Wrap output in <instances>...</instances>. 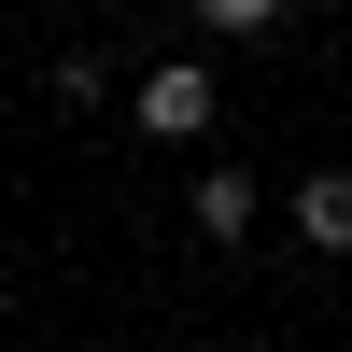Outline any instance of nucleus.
<instances>
[{
	"label": "nucleus",
	"mask_w": 352,
	"mask_h": 352,
	"mask_svg": "<svg viewBox=\"0 0 352 352\" xmlns=\"http://www.w3.org/2000/svg\"><path fill=\"white\" fill-rule=\"evenodd\" d=\"M212 28H282V0H197Z\"/></svg>",
	"instance_id": "20e7f679"
},
{
	"label": "nucleus",
	"mask_w": 352,
	"mask_h": 352,
	"mask_svg": "<svg viewBox=\"0 0 352 352\" xmlns=\"http://www.w3.org/2000/svg\"><path fill=\"white\" fill-rule=\"evenodd\" d=\"M127 113H141L155 141H197V127H212V71H184V56H169V71L127 85Z\"/></svg>",
	"instance_id": "f257e3e1"
},
{
	"label": "nucleus",
	"mask_w": 352,
	"mask_h": 352,
	"mask_svg": "<svg viewBox=\"0 0 352 352\" xmlns=\"http://www.w3.org/2000/svg\"><path fill=\"white\" fill-rule=\"evenodd\" d=\"M296 240L352 254V169H324V184H296Z\"/></svg>",
	"instance_id": "f03ea898"
},
{
	"label": "nucleus",
	"mask_w": 352,
	"mask_h": 352,
	"mask_svg": "<svg viewBox=\"0 0 352 352\" xmlns=\"http://www.w3.org/2000/svg\"><path fill=\"white\" fill-rule=\"evenodd\" d=\"M254 197H268V184H240V169H212V184H197V226H212V240H240V226H254Z\"/></svg>",
	"instance_id": "7ed1b4c3"
}]
</instances>
